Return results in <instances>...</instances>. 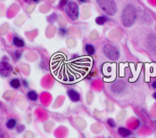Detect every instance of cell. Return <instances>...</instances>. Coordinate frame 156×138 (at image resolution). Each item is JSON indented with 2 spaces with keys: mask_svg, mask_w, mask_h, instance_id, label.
<instances>
[{
  "mask_svg": "<svg viewBox=\"0 0 156 138\" xmlns=\"http://www.w3.org/2000/svg\"><path fill=\"white\" fill-rule=\"evenodd\" d=\"M103 54L108 59L112 61H116L120 57L119 50L112 45H105L103 47Z\"/></svg>",
  "mask_w": 156,
  "mask_h": 138,
  "instance_id": "3957f363",
  "label": "cell"
},
{
  "mask_svg": "<svg viewBox=\"0 0 156 138\" xmlns=\"http://www.w3.org/2000/svg\"><path fill=\"white\" fill-rule=\"evenodd\" d=\"M107 123H108V125H109L111 127H115V126H116V123H115V121H114L112 119H109V120H107Z\"/></svg>",
  "mask_w": 156,
  "mask_h": 138,
  "instance_id": "2e32d148",
  "label": "cell"
},
{
  "mask_svg": "<svg viewBox=\"0 0 156 138\" xmlns=\"http://www.w3.org/2000/svg\"><path fill=\"white\" fill-rule=\"evenodd\" d=\"M23 83H24V86H25V87H28V85H27V81L23 80Z\"/></svg>",
  "mask_w": 156,
  "mask_h": 138,
  "instance_id": "cb8c5ba5",
  "label": "cell"
},
{
  "mask_svg": "<svg viewBox=\"0 0 156 138\" xmlns=\"http://www.w3.org/2000/svg\"><path fill=\"white\" fill-rule=\"evenodd\" d=\"M67 94L69 98L72 101V102H79L80 100V95L79 94L74 90V89H69L68 92H67Z\"/></svg>",
  "mask_w": 156,
  "mask_h": 138,
  "instance_id": "52a82bcc",
  "label": "cell"
},
{
  "mask_svg": "<svg viewBox=\"0 0 156 138\" xmlns=\"http://www.w3.org/2000/svg\"><path fill=\"white\" fill-rule=\"evenodd\" d=\"M152 87H153L154 89H156V81H153V84H152Z\"/></svg>",
  "mask_w": 156,
  "mask_h": 138,
  "instance_id": "44dd1931",
  "label": "cell"
},
{
  "mask_svg": "<svg viewBox=\"0 0 156 138\" xmlns=\"http://www.w3.org/2000/svg\"><path fill=\"white\" fill-rule=\"evenodd\" d=\"M0 106H1V102H0Z\"/></svg>",
  "mask_w": 156,
  "mask_h": 138,
  "instance_id": "484cf974",
  "label": "cell"
},
{
  "mask_svg": "<svg viewBox=\"0 0 156 138\" xmlns=\"http://www.w3.org/2000/svg\"><path fill=\"white\" fill-rule=\"evenodd\" d=\"M153 98H154V99L156 100V91H155V92L153 93Z\"/></svg>",
  "mask_w": 156,
  "mask_h": 138,
  "instance_id": "7402d4cb",
  "label": "cell"
},
{
  "mask_svg": "<svg viewBox=\"0 0 156 138\" xmlns=\"http://www.w3.org/2000/svg\"><path fill=\"white\" fill-rule=\"evenodd\" d=\"M18 132H21V131H23L24 130V126H19L18 127Z\"/></svg>",
  "mask_w": 156,
  "mask_h": 138,
  "instance_id": "ffe728a7",
  "label": "cell"
},
{
  "mask_svg": "<svg viewBox=\"0 0 156 138\" xmlns=\"http://www.w3.org/2000/svg\"><path fill=\"white\" fill-rule=\"evenodd\" d=\"M124 88H125V83L120 80L114 82L112 86V90L114 93H120L124 90Z\"/></svg>",
  "mask_w": 156,
  "mask_h": 138,
  "instance_id": "8992f818",
  "label": "cell"
},
{
  "mask_svg": "<svg viewBox=\"0 0 156 138\" xmlns=\"http://www.w3.org/2000/svg\"><path fill=\"white\" fill-rule=\"evenodd\" d=\"M98 5L103 12L109 15H113L117 13V6L114 0H96Z\"/></svg>",
  "mask_w": 156,
  "mask_h": 138,
  "instance_id": "7a4b0ae2",
  "label": "cell"
},
{
  "mask_svg": "<svg viewBox=\"0 0 156 138\" xmlns=\"http://www.w3.org/2000/svg\"><path fill=\"white\" fill-rule=\"evenodd\" d=\"M33 1H34V2H38L39 0H33Z\"/></svg>",
  "mask_w": 156,
  "mask_h": 138,
  "instance_id": "d4e9b609",
  "label": "cell"
},
{
  "mask_svg": "<svg viewBox=\"0 0 156 138\" xmlns=\"http://www.w3.org/2000/svg\"><path fill=\"white\" fill-rule=\"evenodd\" d=\"M13 71V67L8 62L0 61V75L3 77H7Z\"/></svg>",
  "mask_w": 156,
  "mask_h": 138,
  "instance_id": "5b68a950",
  "label": "cell"
},
{
  "mask_svg": "<svg viewBox=\"0 0 156 138\" xmlns=\"http://www.w3.org/2000/svg\"><path fill=\"white\" fill-rule=\"evenodd\" d=\"M59 31H60V34H61L62 36H64V35L67 34V30H66L64 28H61Z\"/></svg>",
  "mask_w": 156,
  "mask_h": 138,
  "instance_id": "e0dca14e",
  "label": "cell"
},
{
  "mask_svg": "<svg viewBox=\"0 0 156 138\" xmlns=\"http://www.w3.org/2000/svg\"><path fill=\"white\" fill-rule=\"evenodd\" d=\"M15 126H16V120L14 119H10L6 122V127L9 129H13Z\"/></svg>",
  "mask_w": 156,
  "mask_h": 138,
  "instance_id": "9a60e30c",
  "label": "cell"
},
{
  "mask_svg": "<svg viewBox=\"0 0 156 138\" xmlns=\"http://www.w3.org/2000/svg\"><path fill=\"white\" fill-rule=\"evenodd\" d=\"M87 1H88V0H79V2H81V3H85Z\"/></svg>",
  "mask_w": 156,
  "mask_h": 138,
  "instance_id": "603a6c76",
  "label": "cell"
},
{
  "mask_svg": "<svg viewBox=\"0 0 156 138\" xmlns=\"http://www.w3.org/2000/svg\"><path fill=\"white\" fill-rule=\"evenodd\" d=\"M118 133L120 134V135H121L122 137H128L131 135V131L126 127H120L118 129Z\"/></svg>",
  "mask_w": 156,
  "mask_h": 138,
  "instance_id": "9c48e42d",
  "label": "cell"
},
{
  "mask_svg": "<svg viewBox=\"0 0 156 138\" xmlns=\"http://www.w3.org/2000/svg\"><path fill=\"white\" fill-rule=\"evenodd\" d=\"M14 55H15V57H16V59H19L20 57H21V53L20 52H15L14 53Z\"/></svg>",
  "mask_w": 156,
  "mask_h": 138,
  "instance_id": "d6986e66",
  "label": "cell"
},
{
  "mask_svg": "<svg viewBox=\"0 0 156 138\" xmlns=\"http://www.w3.org/2000/svg\"><path fill=\"white\" fill-rule=\"evenodd\" d=\"M85 49H86V52L88 55H93L94 54H95L96 49H95V47H94V46H92L90 44H87L85 46Z\"/></svg>",
  "mask_w": 156,
  "mask_h": 138,
  "instance_id": "7c38bea8",
  "label": "cell"
},
{
  "mask_svg": "<svg viewBox=\"0 0 156 138\" xmlns=\"http://www.w3.org/2000/svg\"><path fill=\"white\" fill-rule=\"evenodd\" d=\"M108 20V19L105 17V16H103V15H101V16H98L96 19V24L98 25H103Z\"/></svg>",
  "mask_w": 156,
  "mask_h": 138,
  "instance_id": "4fadbf2b",
  "label": "cell"
},
{
  "mask_svg": "<svg viewBox=\"0 0 156 138\" xmlns=\"http://www.w3.org/2000/svg\"><path fill=\"white\" fill-rule=\"evenodd\" d=\"M65 12L72 20H75L79 17V6L75 2H69L65 6Z\"/></svg>",
  "mask_w": 156,
  "mask_h": 138,
  "instance_id": "277c9868",
  "label": "cell"
},
{
  "mask_svg": "<svg viewBox=\"0 0 156 138\" xmlns=\"http://www.w3.org/2000/svg\"><path fill=\"white\" fill-rule=\"evenodd\" d=\"M13 41H14V45L17 47H23L24 46V41L18 37H14Z\"/></svg>",
  "mask_w": 156,
  "mask_h": 138,
  "instance_id": "30bf717a",
  "label": "cell"
},
{
  "mask_svg": "<svg viewBox=\"0 0 156 138\" xmlns=\"http://www.w3.org/2000/svg\"><path fill=\"white\" fill-rule=\"evenodd\" d=\"M147 43L149 48L156 54V37L153 35H150L147 39Z\"/></svg>",
  "mask_w": 156,
  "mask_h": 138,
  "instance_id": "ba28073f",
  "label": "cell"
},
{
  "mask_svg": "<svg viewBox=\"0 0 156 138\" xmlns=\"http://www.w3.org/2000/svg\"><path fill=\"white\" fill-rule=\"evenodd\" d=\"M67 2H68V0H61V1H60V7L66 5L68 4Z\"/></svg>",
  "mask_w": 156,
  "mask_h": 138,
  "instance_id": "ac0fdd59",
  "label": "cell"
},
{
  "mask_svg": "<svg viewBox=\"0 0 156 138\" xmlns=\"http://www.w3.org/2000/svg\"><path fill=\"white\" fill-rule=\"evenodd\" d=\"M38 97V95L35 91H29L28 93V98L31 101H37Z\"/></svg>",
  "mask_w": 156,
  "mask_h": 138,
  "instance_id": "5bb4252c",
  "label": "cell"
},
{
  "mask_svg": "<svg viewBox=\"0 0 156 138\" xmlns=\"http://www.w3.org/2000/svg\"><path fill=\"white\" fill-rule=\"evenodd\" d=\"M136 19H137V10H136V8H135L134 5H127L124 7L123 12L121 14L122 24L125 27L129 28L134 24Z\"/></svg>",
  "mask_w": 156,
  "mask_h": 138,
  "instance_id": "6da1fadb",
  "label": "cell"
},
{
  "mask_svg": "<svg viewBox=\"0 0 156 138\" xmlns=\"http://www.w3.org/2000/svg\"><path fill=\"white\" fill-rule=\"evenodd\" d=\"M10 86L14 89H17L21 87V81L18 79H13L10 81Z\"/></svg>",
  "mask_w": 156,
  "mask_h": 138,
  "instance_id": "8fae6325",
  "label": "cell"
},
{
  "mask_svg": "<svg viewBox=\"0 0 156 138\" xmlns=\"http://www.w3.org/2000/svg\"><path fill=\"white\" fill-rule=\"evenodd\" d=\"M155 124H156V121H155Z\"/></svg>",
  "mask_w": 156,
  "mask_h": 138,
  "instance_id": "4316f807",
  "label": "cell"
}]
</instances>
